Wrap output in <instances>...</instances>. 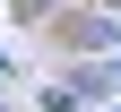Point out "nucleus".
<instances>
[{
  "instance_id": "obj_1",
  "label": "nucleus",
  "mask_w": 121,
  "mask_h": 112,
  "mask_svg": "<svg viewBox=\"0 0 121 112\" xmlns=\"http://www.w3.org/2000/svg\"><path fill=\"white\" fill-rule=\"evenodd\" d=\"M104 78H112V86H121V60H112V69H104Z\"/></svg>"
}]
</instances>
